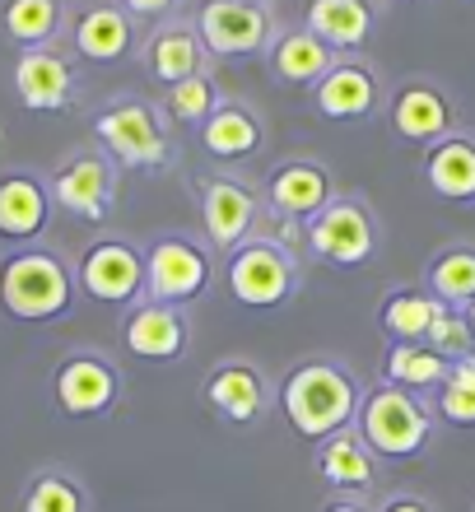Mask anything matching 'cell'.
I'll return each instance as SVG.
<instances>
[{
	"mask_svg": "<svg viewBox=\"0 0 475 512\" xmlns=\"http://www.w3.org/2000/svg\"><path fill=\"white\" fill-rule=\"evenodd\" d=\"M201 405L229 429H261L275 415V378L243 354L215 359L201 378Z\"/></svg>",
	"mask_w": 475,
	"mask_h": 512,
	"instance_id": "obj_11",
	"label": "cell"
},
{
	"mask_svg": "<svg viewBox=\"0 0 475 512\" xmlns=\"http://www.w3.org/2000/svg\"><path fill=\"white\" fill-rule=\"evenodd\" d=\"M140 42H145V24L136 14H126L117 0H98L70 19L66 47L89 66H122L140 56Z\"/></svg>",
	"mask_w": 475,
	"mask_h": 512,
	"instance_id": "obj_18",
	"label": "cell"
},
{
	"mask_svg": "<svg viewBox=\"0 0 475 512\" xmlns=\"http://www.w3.org/2000/svg\"><path fill=\"white\" fill-rule=\"evenodd\" d=\"M19 512H94V499H89V485L80 475L52 461V466H38L24 480Z\"/></svg>",
	"mask_w": 475,
	"mask_h": 512,
	"instance_id": "obj_31",
	"label": "cell"
},
{
	"mask_svg": "<svg viewBox=\"0 0 475 512\" xmlns=\"http://www.w3.org/2000/svg\"><path fill=\"white\" fill-rule=\"evenodd\" d=\"M354 429L364 433V443L373 447L387 461H420L434 452L438 443V419L434 401L429 396H415V391H401L392 382H373L364 391V405H359V424Z\"/></svg>",
	"mask_w": 475,
	"mask_h": 512,
	"instance_id": "obj_4",
	"label": "cell"
},
{
	"mask_svg": "<svg viewBox=\"0 0 475 512\" xmlns=\"http://www.w3.org/2000/svg\"><path fill=\"white\" fill-rule=\"evenodd\" d=\"M308 94H313L317 117H322V122H340V126L373 122V117H382L387 103H392L387 75H382L378 61H368L364 52L336 56V66L326 70Z\"/></svg>",
	"mask_w": 475,
	"mask_h": 512,
	"instance_id": "obj_14",
	"label": "cell"
},
{
	"mask_svg": "<svg viewBox=\"0 0 475 512\" xmlns=\"http://www.w3.org/2000/svg\"><path fill=\"white\" fill-rule=\"evenodd\" d=\"M443 308L448 303H438L424 284H396L378 303V326L387 340H429Z\"/></svg>",
	"mask_w": 475,
	"mask_h": 512,
	"instance_id": "obj_29",
	"label": "cell"
},
{
	"mask_svg": "<svg viewBox=\"0 0 475 512\" xmlns=\"http://www.w3.org/2000/svg\"><path fill=\"white\" fill-rule=\"evenodd\" d=\"M424 345H434L448 364H452V359H471V354H475V331H471V322H466V312L462 308H443Z\"/></svg>",
	"mask_w": 475,
	"mask_h": 512,
	"instance_id": "obj_34",
	"label": "cell"
},
{
	"mask_svg": "<svg viewBox=\"0 0 475 512\" xmlns=\"http://www.w3.org/2000/svg\"><path fill=\"white\" fill-rule=\"evenodd\" d=\"M303 28H313L336 56H354L378 33V5L373 0H308Z\"/></svg>",
	"mask_w": 475,
	"mask_h": 512,
	"instance_id": "obj_26",
	"label": "cell"
},
{
	"mask_svg": "<svg viewBox=\"0 0 475 512\" xmlns=\"http://www.w3.org/2000/svg\"><path fill=\"white\" fill-rule=\"evenodd\" d=\"M336 173L313 154H289L261 177V201L266 215L285 229H299L303 219H313L331 196H336Z\"/></svg>",
	"mask_w": 475,
	"mask_h": 512,
	"instance_id": "obj_16",
	"label": "cell"
},
{
	"mask_svg": "<svg viewBox=\"0 0 475 512\" xmlns=\"http://www.w3.org/2000/svg\"><path fill=\"white\" fill-rule=\"evenodd\" d=\"M219 270H224V256L205 243V233L163 229L145 243V298L191 308L210 294Z\"/></svg>",
	"mask_w": 475,
	"mask_h": 512,
	"instance_id": "obj_7",
	"label": "cell"
},
{
	"mask_svg": "<svg viewBox=\"0 0 475 512\" xmlns=\"http://www.w3.org/2000/svg\"><path fill=\"white\" fill-rule=\"evenodd\" d=\"M89 131H94V145L108 149L122 173L163 177L177 163V154H182L168 112L154 98H140V94H117L103 108H94Z\"/></svg>",
	"mask_w": 475,
	"mask_h": 512,
	"instance_id": "obj_3",
	"label": "cell"
},
{
	"mask_svg": "<svg viewBox=\"0 0 475 512\" xmlns=\"http://www.w3.org/2000/svg\"><path fill=\"white\" fill-rule=\"evenodd\" d=\"M252 5H266V10H271V5H275V0H252Z\"/></svg>",
	"mask_w": 475,
	"mask_h": 512,
	"instance_id": "obj_39",
	"label": "cell"
},
{
	"mask_svg": "<svg viewBox=\"0 0 475 512\" xmlns=\"http://www.w3.org/2000/svg\"><path fill=\"white\" fill-rule=\"evenodd\" d=\"M331 66H336V52L303 24L280 28L271 38V47H266V70H271V80L285 84V89H313Z\"/></svg>",
	"mask_w": 475,
	"mask_h": 512,
	"instance_id": "obj_25",
	"label": "cell"
},
{
	"mask_svg": "<svg viewBox=\"0 0 475 512\" xmlns=\"http://www.w3.org/2000/svg\"><path fill=\"white\" fill-rule=\"evenodd\" d=\"M313 471L331 494H359L373 499V489L382 480V457L364 443L359 429H340L322 443H313Z\"/></svg>",
	"mask_w": 475,
	"mask_h": 512,
	"instance_id": "obj_22",
	"label": "cell"
},
{
	"mask_svg": "<svg viewBox=\"0 0 475 512\" xmlns=\"http://www.w3.org/2000/svg\"><path fill=\"white\" fill-rule=\"evenodd\" d=\"M10 89L24 112L38 117H61L80 103L84 80H80V56L70 52L66 42L56 47H28L14 56L10 66Z\"/></svg>",
	"mask_w": 475,
	"mask_h": 512,
	"instance_id": "obj_13",
	"label": "cell"
},
{
	"mask_svg": "<svg viewBox=\"0 0 475 512\" xmlns=\"http://www.w3.org/2000/svg\"><path fill=\"white\" fill-rule=\"evenodd\" d=\"M215 56L205 52L201 33L191 19H163V24H150L145 42H140V66L150 75L159 89H173V84L191 80V75H201V70H215L210 66Z\"/></svg>",
	"mask_w": 475,
	"mask_h": 512,
	"instance_id": "obj_21",
	"label": "cell"
},
{
	"mask_svg": "<svg viewBox=\"0 0 475 512\" xmlns=\"http://www.w3.org/2000/svg\"><path fill=\"white\" fill-rule=\"evenodd\" d=\"M434 410L448 429H475V354L448 364V378L434 391Z\"/></svg>",
	"mask_w": 475,
	"mask_h": 512,
	"instance_id": "obj_33",
	"label": "cell"
},
{
	"mask_svg": "<svg viewBox=\"0 0 475 512\" xmlns=\"http://www.w3.org/2000/svg\"><path fill=\"white\" fill-rule=\"evenodd\" d=\"M317 512H373V499H359V494H331Z\"/></svg>",
	"mask_w": 475,
	"mask_h": 512,
	"instance_id": "obj_37",
	"label": "cell"
},
{
	"mask_svg": "<svg viewBox=\"0 0 475 512\" xmlns=\"http://www.w3.org/2000/svg\"><path fill=\"white\" fill-rule=\"evenodd\" d=\"M466 322H471V331H475V303H471V308H466Z\"/></svg>",
	"mask_w": 475,
	"mask_h": 512,
	"instance_id": "obj_38",
	"label": "cell"
},
{
	"mask_svg": "<svg viewBox=\"0 0 475 512\" xmlns=\"http://www.w3.org/2000/svg\"><path fill=\"white\" fill-rule=\"evenodd\" d=\"M364 382L345 359L336 354H308L275 382V410L289 419V429L322 443L340 429L359 424V405H364Z\"/></svg>",
	"mask_w": 475,
	"mask_h": 512,
	"instance_id": "obj_1",
	"label": "cell"
},
{
	"mask_svg": "<svg viewBox=\"0 0 475 512\" xmlns=\"http://www.w3.org/2000/svg\"><path fill=\"white\" fill-rule=\"evenodd\" d=\"M420 284L438 298V303L466 312L475 303V243H466V238L443 243L429 261H424Z\"/></svg>",
	"mask_w": 475,
	"mask_h": 512,
	"instance_id": "obj_30",
	"label": "cell"
},
{
	"mask_svg": "<svg viewBox=\"0 0 475 512\" xmlns=\"http://www.w3.org/2000/svg\"><path fill=\"white\" fill-rule=\"evenodd\" d=\"M401 5H410V0H401Z\"/></svg>",
	"mask_w": 475,
	"mask_h": 512,
	"instance_id": "obj_41",
	"label": "cell"
},
{
	"mask_svg": "<svg viewBox=\"0 0 475 512\" xmlns=\"http://www.w3.org/2000/svg\"><path fill=\"white\" fill-rule=\"evenodd\" d=\"M75 280L84 298L126 312L136 298H145V243H131L122 233H103L84 243L75 256Z\"/></svg>",
	"mask_w": 475,
	"mask_h": 512,
	"instance_id": "obj_12",
	"label": "cell"
},
{
	"mask_svg": "<svg viewBox=\"0 0 475 512\" xmlns=\"http://www.w3.org/2000/svg\"><path fill=\"white\" fill-rule=\"evenodd\" d=\"M387 117H392V131L406 145H420V149L438 145L443 135H452L462 126V108H457L452 89H443L438 80H424V75H415V80H406L396 89L392 103H387Z\"/></svg>",
	"mask_w": 475,
	"mask_h": 512,
	"instance_id": "obj_20",
	"label": "cell"
},
{
	"mask_svg": "<svg viewBox=\"0 0 475 512\" xmlns=\"http://www.w3.org/2000/svg\"><path fill=\"white\" fill-rule=\"evenodd\" d=\"M420 173H424V187L434 191L443 205L471 210L475 205V131L471 126H457L438 145L424 149Z\"/></svg>",
	"mask_w": 475,
	"mask_h": 512,
	"instance_id": "obj_24",
	"label": "cell"
},
{
	"mask_svg": "<svg viewBox=\"0 0 475 512\" xmlns=\"http://www.w3.org/2000/svg\"><path fill=\"white\" fill-rule=\"evenodd\" d=\"M80 280H75V256L61 247H5L0 261V312L24 326L66 322L80 308Z\"/></svg>",
	"mask_w": 475,
	"mask_h": 512,
	"instance_id": "obj_2",
	"label": "cell"
},
{
	"mask_svg": "<svg viewBox=\"0 0 475 512\" xmlns=\"http://www.w3.org/2000/svg\"><path fill=\"white\" fill-rule=\"evenodd\" d=\"M56 219L52 182L33 168H0V247H33Z\"/></svg>",
	"mask_w": 475,
	"mask_h": 512,
	"instance_id": "obj_19",
	"label": "cell"
},
{
	"mask_svg": "<svg viewBox=\"0 0 475 512\" xmlns=\"http://www.w3.org/2000/svg\"><path fill=\"white\" fill-rule=\"evenodd\" d=\"M126 14H136L140 24H163V19H173L177 0H117Z\"/></svg>",
	"mask_w": 475,
	"mask_h": 512,
	"instance_id": "obj_36",
	"label": "cell"
},
{
	"mask_svg": "<svg viewBox=\"0 0 475 512\" xmlns=\"http://www.w3.org/2000/svg\"><path fill=\"white\" fill-rule=\"evenodd\" d=\"M117 336H122V350L140 364H177L191 350L196 326H191V308L159 303V298H136L122 312Z\"/></svg>",
	"mask_w": 475,
	"mask_h": 512,
	"instance_id": "obj_17",
	"label": "cell"
},
{
	"mask_svg": "<svg viewBox=\"0 0 475 512\" xmlns=\"http://www.w3.org/2000/svg\"><path fill=\"white\" fill-rule=\"evenodd\" d=\"M443 378H448V359L434 345H424V340H387L378 382H392V387L434 401V391L443 387Z\"/></svg>",
	"mask_w": 475,
	"mask_h": 512,
	"instance_id": "obj_28",
	"label": "cell"
},
{
	"mask_svg": "<svg viewBox=\"0 0 475 512\" xmlns=\"http://www.w3.org/2000/svg\"><path fill=\"white\" fill-rule=\"evenodd\" d=\"M70 5L66 0H0V33L28 52V47H56L70 38Z\"/></svg>",
	"mask_w": 475,
	"mask_h": 512,
	"instance_id": "obj_27",
	"label": "cell"
},
{
	"mask_svg": "<svg viewBox=\"0 0 475 512\" xmlns=\"http://www.w3.org/2000/svg\"><path fill=\"white\" fill-rule=\"evenodd\" d=\"M196 191V210H201V233L205 243L215 247L219 256H229L233 247H243L247 238H257L266 229V201H261V182L229 168L215 173H196L191 182Z\"/></svg>",
	"mask_w": 475,
	"mask_h": 512,
	"instance_id": "obj_8",
	"label": "cell"
},
{
	"mask_svg": "<svg viewBox=\"0 0 475 512\" xmlns=\"http://www.w3.org/2000/svg\"><path fill=\"white\" fill-rule=\"evenodd\" d=\"M299 238L308 247V256H317L326 266L364 270L382 256L387 229H382V215L373 210V201L354 196V191H336L313 219L299 224Z\"/></svg>",
	"mask_w": 475,
	"mask_h": 512,
	"instance_id": "obj_6",
	"label": "cell"
},
{
	"mask_svg": "<svg viewBox=\"0 0 475 512\" xmlns=\"http://www.w3.org/2000/svg\"><path fill=\"white\" fill-rule=\"evenodd\" d=\"M191 24L201 33L205 52L215 61H238V56H266L271 38L280 33L275 10L252 5V0H201Z\"/></svg>",
	"mask_w": 475,
	"mask_h": 512,
	"instance_id": "obj_15",
	"label": "cell"
},
{
	"mask_svg": "<svg viewBox=\"0 0 475 512\" xmlns=\"http://www.w3.org/2000/svg\"><path fill=\"white\" fill-rule=\"evenodd\" d=\"M224 84L215 80V70H201V75H191V80L173 84V89H163L159 108L168 112V122L173 126H191V131H201L210 122V112L224 103Z\"/></svg>",
	"mask_w": 475,
	"mask_h": 512,
	"instance_id": "obj_32",
	"label": "cell"
},
{
	"mask_svg": "<svg viewBox=\"0 0 475 512\" xmlns=\"http://www.w3.org/2000/svg\"><path fill=\"white\" fill-rule=\"evenodd\" d=\"M47 182H52L56 210H66L80 224H108L117 210V196H122V168L98 145H75L47 173Z\"/></svg>",
	"mask_w": 475,
	"mask_h": 512,
	"instance_id": "obj_10",
	"label": "cell"
},
{
	"mask_svg": "<svg viewBox=\"0 0 475 512\" xmlns=\"http://www.w3.org/2000/svg\"><path fill=\"white\" fill-rule=\"evenodd\" d=\"M47 391H52V405L61 419L89 424V419H108L122 405L126 378L112 354H103L98 345H75L56 359Z\"/></svg>",
	"mask_w": 475,
	"mask_h": 512,
	"instance_id": "obj_9",
	"label": "cell"
},
{
	"mask_svg": "<svg viewBox=\"0 0 475 512\" xmlns=\"http://www.w3.org/2000/svg\"><path fill=\"white\" fill-rule=\"evenodd\" d=\"M266 140H271L266 117H261V108L247 103V98H224V103L210 112V122L201 126V149L215 163H224V168L257 159L261 149H266Z\"/></svg>",
	"mask_w": 475,
	"mask_h": 512,
	"instance_id": "obj_23",
	"label": "cell"
},
{
	"mask_svg": "<svg viewBox=\"0 0 475 512\" xmlns=\"http://www.w3.org/2000/svg\"><path fill=\"white\" fill-rule=\"evenodd\" d=\"M0 261H5V247H0Z\"/></svg>",
	"mask_w": 475,
	"mask_h": 512,
	"instance_id": "obj_40",
	"label": "cell"
},
{
	"mask_svg": "<svg viewBox=\"0 0 475 512\" xmlns=\"http://www.w3.org/2000/svg\"><path fill=\"white\" fill-rule=\"evenodd\" d=\"M303 275H308V266H303L299 247H289L285 238H271V233H257L243 247H233L224 256V270H219L229 298L252 312L289 308L303 294Z\"/></svg>",
	"mask_w": 475,
	"mask_h": 512,
	"instance_id": "obj_5",
	"label": "cell"
},
{
	"mask_svg": "<svg viewBox=\"0 0 475 512\" xmlns=\"http://www.w3.org/2000/svg\"><path fill=\"white\" fill-rule=\"evenodd\" d=\"M373 512H438V508L415 489H387L382 499H373Z\"/></svg>",
	"mask_w": 475,
	"mask_h": 512,
	"instance_id": "obj_35",
	"label": "cell"
}]
</instances>
